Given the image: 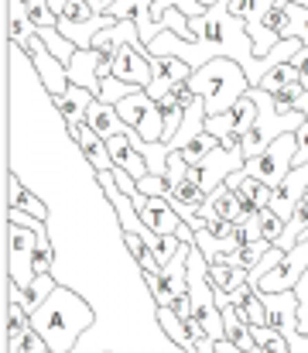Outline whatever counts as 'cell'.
<instances>
[{"label": "cell", "instance_id": "1", "mask_svg": "<svg viewBox=\"0 0 308 353\" xmlns=\"http://www.w3.org/2000/svg\"><path fill=\"white\" fill-rule=\"evenodd\" d=\"M93 326V309L83 295H76L69 285H59L52 299L31 316V330L48 343L52 353H72L76 340Z\"/></svg>", "mask_w": 308, "mask_h": 353}, {"label": "cell", "instance_id": "2", "mask_svg": "<svg viewBox=\"0 0 308 353\" xmlns=\"http://www.w3.org/2000/svg\"><path fill=\"white\" fill-rule=\"evenodd\" d=\"M189 90L196 97H203L205 117H219L226 110H233L247 93H250V79L243 72L240 62L233 59H212L203 69H196L189 76Z\"/></svg>", "mask_w": 308, "mask_h": 353}, {"label": "cell", "instance_id": "3", "mask_svg": "<svg viewBox=\"0 0 308 353\" xmlns=\"http://www.w3.org/2000/svg\"><path fill=\"white\" fill-rule=\"evenodd\" d=\"M254 103H257V110H260V117L254 123V130L243 137V144H240V151H243V158L250 161V158H257V154H264L278 137H285V134H298V127L305 123L302 114H278V107H274V97L267 93V90H260V86H250V93H247Z\"/></svg>", "mask_w": 308, "mask_h": 353}, {"label": "cell", "instance_id": "4", "mask_svg": "<svg viewBox=\"0 0 308 353\" xmlns=\"http://www.w3.org/2000/svg\"><path fill=\"white\" fill-rule=\"evenodd\" d=\"M295 151H298L295 134H285V137H278L264 154L250 158V161L243 165V175H250V179H257V182L278 189V185L291 175V168H295Z\"/></svg>", "mask_w": 308, "mask_h": 353}, {"label": "cell", "instance_id": "5", "mask_svg": "<svg viewBox=\"0 0 308 353\" xmlns=\"http://www.w3.org/2000/svg\"><path fill=\"white\" fill-rule=\"evenodd\" d=\"M116 114L123 123H130V130H137L147 144H165V120L158 110V100L147 90H134L127 100L116 103Z\"/></svg>", "mask_w": 308, "mask_h": 353}, {"label": "cell", "instance_id": "6", "mask_svg": "<svg viewBox=\"0 0 308 353\" xmlns=\"http://www.w3.org/2000/svg\"><path fill=\"white\" fill-rule=\"evenodd\" d=\"M38 234L17 223H7V278L17 288H28L34 281V254H38Z\"/></svg>", "mask_w": 308, "mask_h": 353}, {"label": "cell", "instance_id": "7", "mask_svg": "<svg viewBox=\"0 0 308 353\" xmlns=\"http://www.w3.org/2000/svg\"><path fill=\"white\" fill-rule=\"evenodd\" d=\"M144 281H147V292H151L154 305H172L175 295H185L189 292V243H182V250L161 271L144 274Z\"/></svg>", "mask_w": 308, "mask_h": 353}, {"label": "cell", "instance_id": "8", "mask_svg": "<svg viewBox=\"0 0 308 353\" xmlns=\"http://www.w3.org/2000/svg\"><path fill=\"white\" fill-rule=\"evenodd\" d=\"M308 271V247L305 243H298L295 250H285V257L254 285L260 295H278V292H295L298 288V281H302V274Z\"/></svg>", "mask_w": 308, "mask_h": 353}, {"label": "cell", "instance_id": "9", "mask_svg": "<svg viewBox=\"0 0 308 353\" xmlns=\"http://www.w3.org/2000/svg\"><path fill=\"white\" fill-rule=\"evenodd\" d=\"M113 76L123 79V83H130V86H137V90H147L151 86V52H147V45L141 38H134V41H127V45L116 48V55H113Z\"/></svg>", "mask_w": 308, "mask_h": 353}, {"label": "cell", "instance_id": "10", "mask_svg": "<svg viewBox=\"0 0 308 353\" xmlns=\"http://www.w3.org/2000/svg\"><path fill=\"white\" fill-rule=\"evenodd\" d=\"M24 52L31 55L34 76H38V83L48 90V97H62V93L69 90V69H65V62H59V59L45 48V41H41L38 34L28 41V48H24Z\"/></svg>", "mask_w": 308, "mask_h": 353}, {"label": "cell", "instance_id": "11", "mask_svg": "<svg viewBox=\"0 0 308 353\" xmlns=\"http://www.w3.org/2000/svg\"><path fill=\"white\" fill-rule=\"evenodd\" d=\"M134 203V210H137V216L144 220V227L151 230V234L158 236H175L182 227H185V220L175 213V206L168 203V199H151V196H134L130 199Z\"/></svg>", "mask_w": 308, "mask_h": 353}, {"label": "cell", "instance_id": "12", "mask_svg": "<svg viewBox=\"0 0 308 353\" xmlns=\"http://www.w3.org/2000/svg\"><path fill=\"white\" fill-rule=\"evenodd\" d=\"M189 76H192L189 62H182L175 55H151V86H147V93L154 100H161L165 93H172V86L189 83Z\"/></svg>", "mask_w": 308, "mask_h": 353}, {"label": "cell", "instance_id": "13", "mask_svg": "<svg viewBox=\"0 0 308 353\" xmlns=\"http://www.w3.org/2000/svg\"><path fill=\"white\" fill-rule=\"evenodd\" d=\"M103 62L113 65V55H103V52H96V48H79V52L72 55V62L65 65V69H69V83L90 90L93 97H100V90H103L100 65Z\"/></svg>", "mask_w": 308, "mask_h": 353}, {"label": "cell", "instance_id": "14", "mask_svg": "<svg viewBox=\"0 0 308 353\" xmlns=\"http://www.w3.org/2000/svg\"><path fill=\"white\" fill-rule=\"evenodd\" d=\"M308 196V165H302V168H291V175L274 189V199H271V210L288 223L291 216H295V210L305 203Z\"/></svg>", "mask_w": 308, "mask_h": 353}, {"label": "cell", "instance_id": "15", "mask_svg": "<svg viewBox=\"0 0 308 353\" xmlns=\"http://www.w3.org/2000/svg\"><path fill=\"white\" fill-rule=\"evenodd\" d=\"M65 130H69V137L79 144L83 158L93 165V172H96V175H103V172H113L110 148H106V141H103V137L93 130V127H90V123H65Z\"/></svg>", "mask_w": 308, "mask_h": 353}, {"label": "cell", "instance_id": "16", "mask_svg": "<svg viewBox=\"0 0 308 353\" xmlns=\"http://www.w3.org/2000/svg\"><path fill=\"white\" fill-rule=\"evenodd\" d=\"M62 281H55V274H34V281L28 285V288H17V285H10V278H7V302H17L28 316H34L48 299H52V292L59 288Z\"/></svg>", "mask_w": 308, "mask_h": 353}, {"label": "cell", "instance_id": "17", "mask_svg": "<svg viewBox=\"0 0 308 353\" xmlns=\"http://www.w3.org/2000/svg\"><path fill=\"white\" fill-rule=\"evenodd\" d=\"M93 100H96V97H93L90 90L69 83V90H65L62 97H52V110L65 120V123H86V114H90Z\"/></svg>", "mask_w": 308, "mask_h": 353}, {"label": "cell", "instance_id": "18", "mask_svg": "<svg viewBox=\"0 0 308 353\" xmlns=\"http://www.w3.org/2000/svg\"><path fill=\"white\" fill-rule=\"evenodd\" d=\"M106 148H110L113 168H123V172H130L137 182H141L144 175H151V168H147L144 154H141V151L130 144V137H127V134H120V137H110V141H106Z\"/></svg>", "mask_w": 308, "mask_h": 353}, {"label": "cell", "instance_id": "19", "mask_svg": "<svg viewBox=\"0 0 308 353\" xmlns=\"http://www.w3.org/2000/svg\"><path fill=\"white\" fill-rule=\"evenodd\" d=\"M86 123L100 134L103 141L120 137V134H130V123H123V117L116 114V107H110V103H103V100H93V107H90V114H86Z\"/></svg>", "mask_w": 308, "mask_h": 353}, {"label": "cell", "instance_id": "20", "mask_svg": "<svg viewBox=\"0 0 308 353\" xmlns=\"http://www.w3.org/2000/svg\"><path fill=\"white\" fill-rule=\"evenodd\" d=\"M203 130H205V103H203V97H196V100L185 107V117H182L178 134H175L165 148H168V151H182V148H185V144H192Z\"/></svg>", "mask_w": 308, "mask_h": 353}, {"label": "cell", "instance_id": "21", "mask_svg": "<svg viewBox=\"0 0 308 353\" xmlns=\"http://www.w3.org/2000/svg\"><path fill=\"white\" fill-rule=\"evenodd\" d=\"M7 210H24V213H31V216H38V220L48 223V203L38 199L28 185H21L14 172L7 175Z\"/></svg>", "mask_w": 308, "mask_h": 353}, {"label": "cell", "instance_id": "22", "mask_svg": "<svg viewBox=\"0 0 308 353\" xmlns=\"http://www.w3.org/2000/svg\"><path fill=\"white\" fill-rule=\"evenodd\" d=\"M34 34L38 31L28 17V0H7V41L17 48H28V41Z\"/></svg>", "mask_w": 308, "mask_h": 353}, {"label": "cell", "instance_id": "23", "mask_svg": "<svg viewBox=\"0 0 308 353\" xmlns=\"http://www.w3.org/2000/svg\"><path fill=\"white\" fill-rule=\"evenodd\" d=\"M154 323H158V330L178 347L182 353H196L199 350V343L189 336V330H185V323H182V316H175L168 305H158L154 309Z\"/></svg>", "mask_w": 308, "mask_h": 353}, {"label": "cell", "instance_id": "24", "mask_svg": "<svg viewBox=\"0 0 308 353\" xmlns=\"http://www.w3.org/2000/svg\"><path fill=\"white\" fill-rule=\"evenodd\" d=\"M223 295H226V292H223ZM229 302L236 305V312H240L250 326H267V309H264V299H260V292H257L254 285L236 288V292L229 295Z\"/></svg>", "mask_w": 308, "mask_h": 353}, {"label": "cell", "instance_id": "25", "mask_svg": "<svg viewBox=\"0 0 308 353\" xmlns=\"http://www.w3.org/2000/svg\"><path fill=\"white\" fill-rule=\"evenodd\" d=\"M209 281H212L216 292L233 295L236 288L250 285V271H243V268H236V264H209Z\"/></svg>", "mask_w": 308, "mask_h": 353}, {"label": "cell", "instance_id": "26", "mask_svg": "<svg viewBox=\"0 0 308 353\" xmlns=\"http://www.w3.org/2000/svg\"><path fill=\"white\" fill-rule=\"evenodd\" d=\"M28 330H31V316L17 302H7L3 305V340H7V347H14Z\"/></svg>", "mask_w": 308, "mask_h": 353}, {"label": "cell", "instance_id": "27", "mask_svg": "<svg viewBox=\"0 0 308 353\" xmlns=\"http://www.w3.org/2000/svg\"><path fill=\"white\" fill-rule=\"evenodd\" d=\"M216 148H219V137H212L209 130H203V134H199V137H196L192 144H185V148H182L178 154L185 158V165L199 168V165H203V161L209 158V154H212V151H216Z\"/></svg>", "mask_w": 308, "mask_h": 353}, {"label": "cell", "instance_id": "28", "mask_svg": "<svg viewBox=\"0 0 308 353\" xmlns=\"http://www.w3.org/2000/svg\"><path fill=\"white\" fill-rule=\"evenodd\" d=\"M158 110H161V120H165V144L178 134V127H182V117H185V107L172 97V93H165L161 100H158Z\"/></svg>", "mask_w": 308, "mask_h": 353}, {"label": "cell", "instance_id": "29", "mask_svg": "<svg viewBox=\"0 0 308 353\" xmlns=\"http://www.w3.org/2000/svg\"><path fill=\"white\" fill-rule=\"evenodd\" d=\"M298 83V72H295V65L291 62H281V65H274L264 79H260V90H267V93H278V90H285V86H295Z\"/></svg>", "mask_w": 308, "mask_h": 353}, {"label": "cell", "instance_id": "30", "mask_svg": "<svg viewBox=\"0 0 308 353\" xmlns=\"http://www.w3.org/2000/svg\"><path fill=\"white\" fill-rule=\"evenodd\" d=\"M271 7H274V0H233V3H229V10H233L236 17H243L247 24L264 21Z\"/></svg>", "mask_w": 308, "mask_h": 353}, {"label": "cell", "instance_id": "31", "mask_svg": "<svg viewBox=\"0 0 308 353\" xmlns=\"http://www.w3.org/2000/svg\"><path fill=\"white\" fill-rule=\"evenodd\" d=\"M28 17L34 24V31H48L59 28V14L48 7V0H28Z\"/></svg>", "mask_w": 308, "mask_h": 353}, {"label": "cell", "instance_id": "32", "mask_svg": "<svg viewBox=\"0 0 308 353\" xmlns=\"http://www.w3.org/2000/svg\"><path fill=\"white\" fill-rule=\"evenodd\" d=\"M260 24H264L271 34H278L281 41H285V38H291V10H288V7H271V10H267V17H264Z\"/></svg>", "mask_w": 308, "mask_h": 353}, {"label": "cell", "instance_id": "33", "mask_svg": "<svg viewBox=\"0 0 308 353\" xmlns=\"http://www.w3.org/2000/svg\"><path fill=\"white\" fill-rule=\"evenodd\" d=\"M134 90H137V86H130V83H123V79L110 76V79H103V90H100V97H96V100L110 103V107H116V103H120V100H127Z\"/></svg>", "mask_w": 308, "mask_h": 353}, {"label": "cell", "instance_id": "34", "mask_svg": "<svg viewBox=\"0 0 308 353\" xmlns=\"http://www.w3.org/2000/svg\"><path fill=\"white\" fill-rule=\"evenodd\" d=\"M285 227H288V223H285L271 206H267V210H260V230H264V240H267V243H278L281 234H285Z\"/></svg>", "mask_w": 308, "mask_h": 353}, {"label": "cell", "instance_id": "35", "mask_svg": "<svg viewBox=\"0 0 308 353\" xmlns=\"http://www.w3.org/2000/svg\"><path fill=\"white\" fill-rule=\"evenodd\" d=\"M62 17H65V21H72V24H83V21L100 17V14H96V7H93L90 0H69V3H65V10H62Z\"/></svg>", "mask_w": 308, "mask_h": 353}, {"label": "cell", "instance_id": "36", "mask_svg": "<svg viewBox=\"0 0 308 353\" xmlns=\"http://www.w3.org/2000/svg\"><path fill=\"white\" fill-rule=\"evenodd\" d=\"M288 10H291V38H298L302 45H308V7L288 3Z\"/></svg>", "mask_w": 308, "mask_h": 353}, {"label": "cell", "instance_id": "37", "mask_svg": "<svg viewBox=\"0 0 308 353\" xmlns=\"http://www.w3.org/2000/svg\"><path fill=\"white\" fill-rule=\"evenodd\" d=\"M7 353H52V350H48V343H45V340H41L34 330H28V333H24V336H21L14 347H7Z\"/></svg>", "mask_w": 308, "mask_h": 353}, {"label": "cell", "instance_id": "38", "mask_svg": "<svg viewBox=\"0 0 308 353\" xmlns=\"http://www.w3.org/2000/svg\"><path fill=\"white\" fill-rule=\"evenodd\" d=\"M55 268V247L52 243H38V254H34V274H52Z\"/></svg>", "mask_w": 308, "mask_h": 353}, {"label": "cell", "instance_id": "39", "mask_svg": "<svg viewBox=\"0 0 308 353\" xmlns=\"http://www.w3.org/2000/svg\"><path fill=\"white\" fill-rule=\"evenodd\" d=\"M281 257H285V250H281V247H271V250H267V257H264V261L250 271V285H257V281H260V278H264V274H267V271L281 261Z\"/></svg>", "mask_w": 308, "mask_h": 353}, {"label": "cell", "instance_id": "40", "mask_svg": "<svg viewBox=\"0 0 308 353\" xmlns=\"http://www.w3.org/2000/svg\"><path fill=\"white\" fill-rule=\"evenodd\" d=\"M236 227H240V223H226V220H212V223L205 227V234L212 236V240H233V236H236Z\"/></svg>", "mask_w": 308, "mask_h": 353}, {"label": "cell", "instance_id": "41", "mask_svg": "<svg viewBox=\"0 0 308 353\" xmlns=\"http://www.w3.org/2000/svg\"><path fill=\"white\" fill-rule=\"evenodd\" d=\"M113 182H116V189L123 192V196H137V179L130 175V172H123V168H113Z\"/></svg>", "mask_w": 308, "mask_h": 353}, {"label": "cell", "instance_id": "42", "mask_svg": "<svg viewBox=\"0 0 308 353\" xmlns=\"http://www.w3.org/2000/svg\"><path fill=\"white\" fill-rule=\"evenodd\" d=\"M295 141H298V151H295V168H302V165H308V120L298 127Z\"/></svg>", "mask_w": 308, "mask_h": 353}, {"label": "cell", "instance_id": "43", "mask_svg": "<svg viewBox=\"0 0 308 353\" xmlns=\"http://www.w3.org/2000/svg\"><path fill=\"white\" fill-rule=\"evenodd\" d=\"M291 65H295V72H298V83L308 90V45L295 55V62H291Z\"/></svg>", "mask_w": 308, "mask_h": 353}, {"label": "cell", "instance_id": "44", "mask_svg": "<svg viewBox=\"0 0 308 353\" xmlns=\"http://www.w3.org/2000/svg\"><path fill=\"white\" fill-rule=\"evenodd\" d=\"M295 295H298V305H308V271L302 274V281H298V288H295Z\"/></svg>", "mask_w": 308, "mask_h": 353}, {"label": "cell", "instance_id": "45", "mask_svg": "<svg viewBox=\"0 0 308 353\" xmlns=\"http://www.w3.org/2000/svg\"><path fill=\"white\" fill-rule=\"evenodd\" d=\"M295 110H298V114H302V117L308 120V90H305V93H302V97H298V103H295Z\"/></svg>", "mask_w": 308, "mask_h": 353}, {"label": "cell", "instance_id": "46", "mask_svg": "<svg viewBox=\"0 0 308 353\" xmlns=\"http://www.w3.org/2000/svg\"><path fill=\"white\" fill-rule=\"evenodd\" d=\"M65 3H69V0H48V7H52V10L59 14V17H62V10H65Z\"/></svg>", "mask_w": 308, "mask_h": 353}, {"label": "cell", "instance_id": "47", "mask_svg": "<svg viewBox=\"0 0 308 353\" xmlns=\"http://www.w3.org/2000/svg\"><path fill=\"white\" fill-rule=\"evenodd\" d=\"M196 353H216V340H205V343H199V350Z\"/></svg>", "mask_w": 308, "mask_h": 353}, {"label": "cell", "instance_id": "48", "mask_svg": "<svg viewBox=\"0 0 308 353\" xmlns=\"http://www.w3.org/2000/svg\"><path fill=\"white\" fill-rule=\"evenodd\" d=\"M288 3H295V0H274V7H288Z\"/></svg>", "mask_w": 308, "mask_h": 353}, {"label": "cell", "instance_id": "49", "mask_svg": "<svg viewBox=\"0 0 308 353\" xmlns=\"http://www.w3.org/2000/svg\"><path fill=\"white\" fill-rule=\"evenodd\" d=\"M199 3H203L205 10H209V7H212V3H219V0H199Z\"/></svg>", "mask_w": 308, "mask_h": 353}, {"label": "cell", "instance_id": "50", "mask_svg": "<svg viewBox=\"0 0 308 353\" xmlns=\"http://www.w3.org/2000/svg\"><path fill=\"white\" fill-rule=\"evenodd\" d=\"M298 243H305V247H308V230H305L302 236H298Z\"/></svg>", "mask_w": 308, "mask_h": 353}, {"label": "cell", "instance_id": "51", "mask_svg": "<svg viewBox=\"0 0 308 353\" xmlns=\"http://www.w3.org/2000/svg\"><path fill=\"white\" fill-rule=\"evenodd\" d=\"M295 3H302V7H308V0H295Z\"/></svg>", "mask_w": 308, "mask_h": 353}]
</instances>
